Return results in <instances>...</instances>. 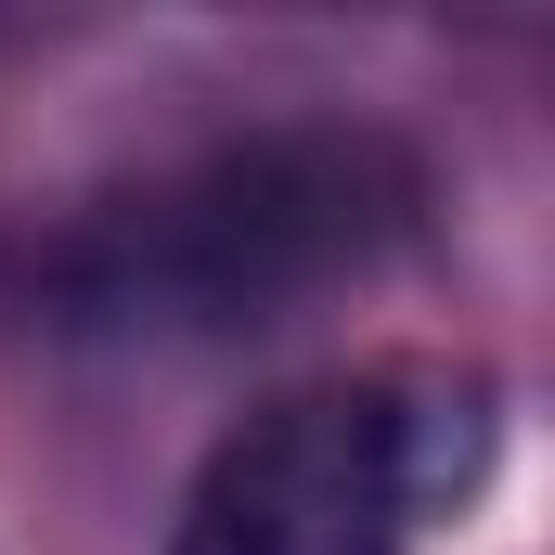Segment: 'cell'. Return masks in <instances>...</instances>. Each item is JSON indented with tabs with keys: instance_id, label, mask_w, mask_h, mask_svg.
Segmentation results:
<instances>
[{
	"instance_id": "1",
	"label": "cell",
	"mask_w": 555,
	"mask_h": 555,
	"mask_svg": "<svg viewBox=\"0 0 555 555\" xmlns=\"http://www.w3.org/2000/svg\"><path fill=\"white\" fill-rule=\"evenodd\" d=\"M426 233V155L375 117H272L142 168L26 259V323L65 349H220L375 284Z\"/></svg>"
},
{
	"instance_id": "2",
	"label": "cell",
	"mask_w": 555,
	"mask_h": 555,
	"mask_svg": "<svg viewBox=\"0 0 555 555\" xmlns=\"http://www.w3.org/2000/svg\"><path fill=\"white\" fill-rule=\"evenodd\" d=\"M491 439H504L491 375L452 362L310 375L220 426V452L168 517V555H414L439 517L478 504Z\"/></svg>"
}]
</instances>
